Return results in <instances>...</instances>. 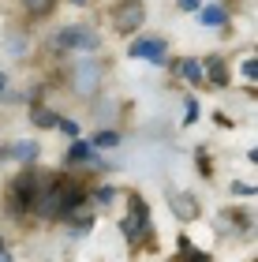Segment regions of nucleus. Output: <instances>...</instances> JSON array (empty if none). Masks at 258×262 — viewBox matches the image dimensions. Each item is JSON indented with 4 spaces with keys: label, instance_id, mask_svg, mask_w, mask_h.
I'll list each match as a JSON object with an SVG mask.
<instances>
[{
    "label": "nucleus",
    "instance_id": "nucleus-9",
    "mask_svg": "<svg viewBox=\"0 0 258 262\" xmlns=\"http://www.w3.org/2000/svg\"><path fill=\"white\" fill-rule=\"evenodd\" d=\"M0 158H19V161H34L38 158V142H15V146H4Z\"/></svg>",
    "mask_w": 258,
    "mask_h": 262
},
{
    "label": "nucleus",
    "instance_id": "nucleus-25",
    "mask_svg": "<svg viewBox=\"0 0 258 262\" xmlns=\"http://www.w3.org/2000/svg\"><path fill=\"white\" fill-rule=\"evenodd\" d=\"M72 4H86V0H72Z\"/></svg>",
    "mask_w": 258,
    "mask_h": 262
},
{
    "label": "nucleus",
    "instance_id": "nucleus-2",
    "mask_svg": "<svg viewBox=\"0 0 258 262\" xmlns=\"http://www.w3.org/2000/svg\"><path fill=\"white\" fill-rule=\"evenodd\" d=\"M98 82H101V64L93 60V56H79V60L72 64V86H75V94L90 98V94L98 90Z\"/></svg>",
    "mask_w": 258,
    "mask_h": 262
},
{
    "label": "nucleus",
    "instance_id": "nucleus-4",
    "mask_svg": "<svg viewBox=\"0 0 258 262\" xmlns=\"http://www.w3.org/2000/svg\"><path fill=\"white\" fill-rule=\"evenodd\" d=\"M56 45L60 49H79V53H93L98 49V34L90 27H64L56 34Z\"/></svg>",
    "mask_w": 258,
    "mask_h": 262
},
{
    "label": "nucleus",
    "instance_id": "nucleus-18",
    "mask_svg": "<svg viewBox=\"0 0 258 262\" xmlns=\"http://www.w3.org/2000/svg\"><path fill=\"white\" fill-rule=\"evenodd\" d=\"M56 127H60V131H64V135H72V139L79 135V127H75L72 120H56Z\"/></svg>",
    "mask_w": 258,
    "mask_h": 262
},
{
    "label": "nucleus",
    "instance_id": "nucleus-16",
    "mask_svg": "<svg viewBox=\"0 0 258 262\" xmlns=\"http://www.w3.org/2000/svg\"><path fill=\"white\" fill-rule=\"evenodd\" d=\"M183 109H187L183 124H195V120H198V101H195V98H187V105H183Z\"/></svg>",
    "mask_w": 258,
    "mask_h": 262
},
{
    "label": "nucleus",
    "instance_id": "nucleus-8",
    "mask_svg": "<svg viewBox=\"0 0 258 262\" xmlns=\"http://www.w3.org/2000/svg\"><path fill=\"white\" fill-rule=\"evenodd\" d=\"M169 202H172V213H176L180 221H195V217H198V206H195V199H191V195L169 191Z\"/></svg>",
    "mask_w": 258,
    "mask_h": 262
},
{
    "label": "nucleus",
    "instance_id": "nucleus-1",
    "mask_svg": "<svg viewBox=\"0 0 258 262\" xmlns=\"http://www.w3.org/2000/svg\"><path fill=\"white\" fill-rule=\"evenodd\" d=\"M49 184H53V172H41V169H27L22 176H15V184H11V210H34V199Z\"/></svg>",
    "mask_w": 258,
    "mask_h": 262
},
{
    "label": "nucleus",
    "instance_id": "nucleus-15",
    "mask_svg": "<svg viewBox=\"0 0 258 262\" xmlns=\"http://www.w3.org/2000/svg\"><path fill=\"white\" fill-rule=\"evenodd\" d=\"M180 75H187L191 82H198V79H202V68H198L195 60H183V64H180Z\"/></svg>",
    "mask_w": 258,
    "mask_h": 262
},
{
    "label": "nucleus",
    "instance_id": "nucleus-19",
    "mask_svg": "<svg viewBox=\"0 0 258 262\" xmlns=\"http://www.w3.org/2000/svg\"><path fill=\"white\" fill-rule=\"evenodd\" d=\"M176 4H180V11H198V4H202V0H176Z\"/></svg>",
    "mask_w": 258,
    "mask_h": 262
},
{
    "label": "nucleus",
    "instance_id": "nucleus-12",
    "mask_svg": "<svg viewBox=\"0 0 258 262\" xmlns=\"http://www.w3.org/2000/svg\"><path fill=\"white\" fill-rule=\"evenodd\" d=\"M93 150H109V146H120V135L116 131H101V135H93V142H90Z\"/></svg>",
    "mask_w": 258,
    "mask_h": 262
},
{
    "label": "nucleus",
    "instance_id": "nucleus-21",
    "mask_svg": "<svg viewBox=\"0 0 258 262\" xmlns=\"http://www.w3.org/2000/svg\"><path fill=\"white\" fill-rule=\"evenodd\" d=\"M112 199H116L112 187H101V191H98V202H112Z\"/></svg>",
    "mask_w": 258,
    "mask_h": 262
},
{
    "label": "nucleus",
    "instance_id": "nucleus-3",
    "mask_svg": "<svg viewBox=\"0 0 258 262\" xmlns=\"http://www.w3.org/2000/svg\"><path fill=\"white\" fill-rule=\"evenodd\" d=\"M124 236L131 244H138V240H146L150 236V210H146V202L138 199V195H131V206H127V217H124Z\"/></svg>",
    "mask_w": 258,
    "mask_h": 262
},
{
    "label": "nucleus",
    "instance_id": "nucleus-20",
    "mask_svg": "<svg viewBox=\"0 0 258 262\" xmlns=\"http://www.w3.org/2000/svg\"><path fill=\"white\" fill-rule=\"evenodd\" d=\"M243 75L254 79V75H258V64H254V60H243Z\"/></svg>",
    "mask_w": 258,
    "mask_h": 262
},
{
    "label": "nucleus",
    "instance_id": "nucleus-13",
    "mask_svg": "<svg viewBox=\"0 0 258 262\" xmlns=\"http://www.w3.org/2000/svg\"><path fill=\"white\" fill-rule=\"evenodd\" d=\"M30 120L38 124V127H56V113H49V109H41V105H38V109H34V116H30Z\"/></svg>",
    "mask_w": 258,
    "mask_h": 262
},
{
    "label": "nucleus",
    "instance_id": "nucleus-5",
    "mask_svg": "<svg viewBox=\"0 0 258 262\" xmlns=\"http://www.w3.org/2000/svg\"><path fill=\"white\" fill-rule=\"evenodd\" d=\"M138 27H146V8L138 4V0H124V4L116 8V30L135 34Z\"/></svg>",
    "mask_w": 258,
    "mask_h": 262
},
{
    "label": "nucleus",
    "instance_id": "nucleus-17",
    "mask_svg": "<svg viewBox=\"0 0 258 262\" xmlns=\"http://www.w3.org/2000/svg\"><path fill=\"white\" fill-rule=\"evenodd\" d=\"M22 4H27V8L34 11V15H41V11H49V4H53V0H22Z\"/></svg>",
    "mask_w": 258,
    "mask_h": 262
},
{
    "label": "nucleus",
    "instance_id": "nucleus-23",
    "mask_svg": "<svg viewBox=\"0 0 258 262\" xmlns=\"http://www.w3.org/2000/svg\"><path fill=\"white\" fill-rule=\"evenodd\" d=\"M4 255H8V247H4V240H0V258H4Z\"/></svg>",
    "mask_w": 258,
    "mask_h": 262
},
{
    "label": "nucleus",
    "instance_id": "nucleus-10",
    "mask_svg": "<svg viewBox=\"0 0 258 262\" xmlns=\"http://www.w3.org/2000/svg\"><path fill=\"white\" fill-rule=\"evenodd\" d=\"M202 23H206V27H225L228 11L225 8H202Z\"/></svg>",
    "mask_w": 258,
    "mask_h": 262
},
{
    "label": "nucleus",
    "instance_id": "nucleus-24",
    "mask_svg": "<svg viewBox=\"0 0 258 262\" xmlns=\"http://www.w3.org/2000/svg\"><path fill=\"white\" fill-rule=\"evenodd\" d=\"M0 98H4V75H0Z\"/></svg>",
    "mask_w": 258,
    "mask_h": 262
},
{
    "label": "nucleus",
    "instance_id": "nucleus-11",
    "mask_svg": "<svg viewBox=\"0 0 258 262\" xmlns=\"http://www.w3.org/2000/svg\"><path fill=\"white\" fill-rule=\"evenodd\" d=\"M90 158H93V146H90V142H72L67 161H90Z\"/></svg>",
    "mask_w": 258,
    "mask_h": 262
},
{
    "label": "nucleus",
    "instance_id": "nucleus-6",
    "mask_svg": "<svg viewBox=\"0 0 258 262\" xmlns=\"http://www.w3.org/2000/svg\"><path fill=\"white\" fill-rule=\"evenodd\" d=\"M165 38H138L131 41V53L127 56H135V60H154V64H165Z\"/></svg>",
    "mask_w": 258,
    "mask_h": 262
},
{
    "label": "nucleus",
    "instance_id": "nucleus-14",
    "mask_svg": "<svg viewBox=\"0 0 258 262\" xmlns=\"http://www.w3.org/2000/svg\"><path fill=\"white\" fill-rule=\"evenodd\" d=\"M206 71H209V79H214V86H225V64H221L217 56L206 64Z\"/></svg>",
    "mask_w": 258,
    "mask_h": 262
},
{
    "label": "nucleus",
    "instance_id": "nucleus-7",
    "mask_svg": "<svg viewBox=\"0 0 258 262\" xmlns=\"http://www.w3.org/2000/svg\"><path fill=\"white\" fill-rule=\"evenodd\" d=\"M86 202V191L79 187L75 180H67V184H60V217H67V213H75L79 206Z\"/></svg>",
    "mask_w": 258,
    "mask_h": 262
},
{
    "label": "nucleus",
    "instance_id": "nucleus-22",
    "mask_svg": "<svg viewBox=\"0 0 258 262\" xmlns=\"http://www.w3.org/2000/svg\"><path fill=\"white\" fill-rule=\"evenodd\" d=\"M232 191H236V195H254V187L251 184H232Z\"/></svg>",
    "mask_w": 258,
    "mask_h": 262
}]
</instances>
